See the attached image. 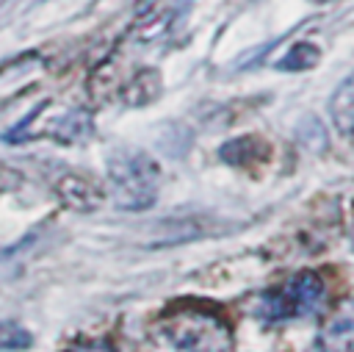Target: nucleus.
Returning a JSON list of instances; mask_svg holds the SVG:
<instances>
[{
	"label": "nucleus",
	"mask_w": 354,
	"mask_h": 352,
	"mask_svg": "<svg viewBox=\"0 0 354 352\" xmlns=\"http://www.w3.org/2000/svg\"><path fill=\"white\" fill-rule=\"evenodd\" d=\"M152 341L158 352H232L230 327L210 310H171L163 316Z\"/></svg>",
	"instance_id": "f257e3e1"
},
{
	"label": "nucleus",
	"mask_w": 354,
	"mask_h": 352,
	"mask_svg": "<svg viewBox=\"0 0 354 352\" xmlns=\"http://www.w3.org/2000/svg\"><path fill=\"white\" fill-rule=\"evenodd\" d=\"M160 172L147 152L124 150L108 161V188L119 208L144 211L155 202Z\"/></svg>",
	"instance_id": "f03ea898"
},
{
	"label": "nucleus",
	"mask_w": 354,
	"mask_h": 352,
	"mask_svg": "<svg viewBox=\"0 0 354 352\" xmlns=\"http://www.w3.org/2000/svg\"><path fill=\"white\" fill-rule=\"evenodd\" d=\"M326 305V285L315 272H299L282 285L263 291L254 313L266 322H288L318 313Z\"/></svg>",
	"instance_id": "7ed1b4c3"
},
{
	"label": "nucleus",
	"mask_w": 354,
	"mask_h": 352,
	"mask_svg": "<svg viewBox=\"0 0 354 352\" xmlns=\"http://www.w3.org/2000/svg\"><path fill=\"white\" fill-rule=\"evenodd\" d=\"M191 6V0H155L136 22L130 30V39L138 44L155 42L171 30V25L183 17V11Z\"/></svg>",
	"instance_id": "20e7f679"
},
{
	"label": "nucleus",
	"mask_w": 354,
	"mask_h": 352,
	"mask_svg": "<svg viewBox=\"0 0 354 352\" xmlns=\"http://www.w3.org/2000/svg\"><path fill=\"white\" fill-rule=\"evenodd\" d=\"M36 114L44 119V125H41L33 136H50V139H55V141L72 144V141L88 139L91 130H94V122H91L88 111H83V108H69V111H61L58 116H50V114L44 111V105H41Z\"/></svg>",
	"instance_id": "39448f33"
},
{
	"label": "nucleus",
	"mask_w": 354,
	"mask_h": 352,
	"mask_svg": "<svg viewBox=\"0 0 354 352\" xmlns=\"http://www.w3.org/2000/svg\"><path fill=\"white\" fill-rule=\"evenodd\" d=\"M318 352H354V299H346L326 316L318 333Z\"/></svg>",
	"instance_id": "423d86ee"
},
{
	"label": "nucleus",
	"mask_w": 354,
	"mask_h": 352,
	"mask_svg": "<svg viewBox=\"0 0 354 352\" xmlns=\"http://www.w3.org/2000/svg\"><path fill=\"white\" fill-rule=\"evenodd\" d=\"M55 194H58V200H61L66 208H72V211H77V213L97 211L100 202H102V197H105L102 188H100L91 177L75 175V172L61 175V177L55 180Z\"/></svg>",
	"instance_id": "0eeeda50"
},
{
	"label": "nucleus",
	"mask_w": 354,
	"mask_h": 352,
	"mask_svg": "<svg viewBox=\"0 0 354 352\" xmlns=\"http://www.w3.org/2000/svg\"><path fill=\"white\" fill-rule=\"evenodd\" d=\"M36 69H41L39 53H22L14 61L0 64V103L8 100V91H14L19 83H25Z\"/></svg>",
	"instance_id": "6e6552de"
},
{
	"label": "nucleus",
	"mask_w": 354,
	"mask_h": 352,
	"mask_svg": "<svg viewBox=\"0 0 354 352\" xmlns=\"http://www.w3.org/2000/svg\"><path fill=\"white\" fill-rule=\"evenodd\" d=\"M329 116L340 133H354V72L335 89L329 100Z\"/></svg>",
	"instance_id": "1a4fd4ad"
},
{
	"label": "nucleus",
	"mask_w": 354,
	"mask_h": 352,
	"mask_svg": "<svg viewBox=\"0 0 354 352\" xmlns=\"http://www.w3.org/2000/svg\"><path fill=\"white\" fill-rule=\"evenodd\" d=\"M158 94H160V75L155 69H141V72H136V78L130 83H124L122 103L130 108H138V105L152 103Z\"/></svg>",
	"instance_id": "9d476101"
},
{
	"label": "nucleus",
	"mask_w": 354,
	"mask_h": 352,
	"mask_svg": "<svg viewBox=\"0 0 354 352\" xmlns=\"http://www.w3.org/2000/svg\"><path fill=\"white\" fill-rule=\"evenodd\" d=\"M318 58H321V50L313 42H299V44H293L277 61V67L279 69H288V72H293V69H313L318 64Z\"/></svg>",
	"instance_id": "9b49d317"
},
{
	"label": "nucleus",
	"mask_w": 354,
	"mask_h": 352,
	"mask_svg": "<svg viewBox=\"0 0 354 352\" xmlns=\"http://www.w3.org/2000/svg\"><path fill=\"white\" fill-rule=\"evenodd\" d=\"M33 344L30 333L17 322H0V352H19Z\"/></svg>",
	"instance_id": "f8f14e48"
},
{
	"label": "nucleus",
	"mask_w": 354,
	"mask_h": 352,
	"mask_svg": "<svg viewBox=\"0 0 354 352\" xmlns=\"http://www.w3.org/2000/svg\"><path fill=\"white\" fill-rule=\"evenodd\" d=\"M19 183H22V175H19L17 169L0 164V194H8V191H14V188H19Z\"/></svg>",
	"instance_id": "ddd939ff"
},
{
	"label": "nucleus",
	"mask_w": 354,
	"mask_h": 352,
	"mask_svg": "<svg viewBox=\"0 0 354 352\" xmlns=\"http://www.w3.org/2000/svg\"><path fill=\"white\" fill-rule=\"evenodd\" d=\"M66 352H113V349L108 344H102V341H83V344H77V346H72Z\"/></svg>",
	"instance_id": "4468645a"
},
{
	"label": "nucleus",
	"mask_w": 354,
	"mask_h": 352,
	"mask_svg": "<svg viewBox=\"0 0 354 352\" xmlns=\"http://www.w3.org/2000/svg\"><path fill=\"white\" fill-rule=\"evenodd\" d=\"M351 136H354V133H351ZM351 144H354V139H351Z\"/></svg>",
	"instance_id": "2eb2a0df"
}]
</instances>
